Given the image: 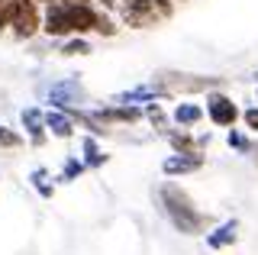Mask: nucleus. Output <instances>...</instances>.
<instances>
[{
    "label": "nucleus",
    "mask_w": 258,
    "mask_h": 255,
    "mask_svg": "<svg viewBox=\"0 0 258 255\" xmlns=\"http://www.w3.org/2000/svg\"><path fill=\"white\" fill-rule=\"evenodd\" d=\"M226 78H207V75H190V71H174V68H161L152 75L149 84L161 87V91L168 94V97H190V94H207V91H216V87H223Z\"/></svg>",
    "instance_id": "3"
},
{
    "label": "nucleus",
    "mask_w": 258,
    "mask_h": 255,
    "mask_svg": "<svg viewBox=\"0 0 258 255\" xmlns=\"http://www.w3.org/2000/svg\"><path fill=\"white\" fill-rule=\"evenodd\" d=\"M26 146V139H23L20 130H10L7 123H0V149H10V152H16V149Z\"/></svg>",
    "instance_id": "20"
},
{
    "label": "nucleus",
    "mask_w": 258,
    "mask_h": 255,
    "mask_svg": "<svg viewBox=\"0 0 258 255\" xmlns=\"http://www.w3.org/2000/svg\"><path fill=\"white\" fill-rule=\"evenodd\" d=\"M94 33L97 36H103V39H113L119 33V23L113 20V13L110 10H100V7H97V20H94Z\"/></svg>",
    "instance_id": "19"
},
{
    "label": "nucleus",
    "mask_w": 258,
    "mask_h": 255,
    "mask_svg": "<svg viewBox=\"0 0 258 255\" xmlns=\"http://www.w3.org/2000/svg\"><path fill=\"white\" fill-rule=\"evenodd\" d=\"M239 229H242V223L239 220H223L220 226H210L207 229V249H213V252H223V249H232V245L239 242Z\"/></svg>",
    "instance_id": "9"
},
{
    "label": "nucleus",
    "mask_w": 258,
    "mask_h": 255,
    "mask_svg": "<svg viewBox=\"0 0 258 255\" xmlns=\"http://www.w3.org/2000/svg\"><path fill=\"white\" fill-rule=\"evenodd\" d=\"M48 107L55 110H64V113H71V110H81V107H91V97H87V87L78 81V78H61V81H55L48 87Z\"/></svg>",
    "instance_id": "5"
},
{
    "label": "nucleus",
    "mask_w": 258,
    "mask_h": 255,
    "mask_svg": "<svg viewBox=\"0 0 258 255\" xmlns=\"http://www.w3.org/2000/svg\"><path fill=\"white\" fill-rule=\"evenodd\" d=\"M174 4H187V0H174Z\"/></svg>",
    "instance_id": "26"
},
{
    "label": "nucleus",
    "mask_w": 258,
    "mask_h": 255,
    "mask_svg": "<svg viewBox=\"0 0 258 255\" xmlns=\"http://www.w3.org/2000/svg\"><path fill=\"white\" fill-rule=\"evenodd\" d=\"M97 20V4H68L55 0L42 7V33L48 39H71V36H87L94 33Z\"/></svg>",
    "instance_id": "2"
},
{
    "label": "nucleus",
    "mask_w": 258,
    "mask_h": 255,
    "mask_svg": "<svg viewBox=\"0 0 258 255\" xmlns=\"http://www.w3.org/2000/svg\"><path fill=\"white\" fill-rule=\"evenodd\" d=\"M226 146L232 149V152H239V155H252L255 152V139H252V133H245V130H226Z\"/></svg>",
    "instance_id": "15"
},
{
    "label": "nucleus",
    "mask_w": 258,
    "mask_h": 255,
    "mask_svg": "<svg viewBox=\"0 0 258 255\" xmlns=\"http://www.w3.org/2000/svg\"><path fill=\"white\" fill-rule=\"evenodd\" d=\"M204 165H207V158L204 152H197V155H168L165 162H161V174L165 178H187V174H197V171H204Z\"/></svg>",
    "instance_id": "8"
},
{
    "label": "nucleus",
    "mask_w": 258,
    "mask_h": 255,
    "mask_svg": "<svg viewBox=\"0 0 258 255\" xmlns=\"http://www.w3.org/2000/svg\"><path fill=\"white\" fill-rule=\"evenodd\" d=\"M20 4H23V0H7V4L0 7V36L10 33V26H13L16 13H20Z\"/></svg>",
    "instance_id": "21"
},
{
    "label": "nucleus",
    "mask_w": 258,
    "mask_h": 255,
    "mask_svg": "<svg viewBox=\"0 0 258 255\" xmlns=\"http://www.w3.org/2000/svg\"><path fill=\"white\" fill-rule=\"evenodd\" d=\"M48 178H52V174H48V168H32V171H29V184L36 187V194L42 197V201H52V197H55V184H52Z\"/></svg>",
    "instance_id": "16"
},
{
    "label": "nucleus",
    "mask_w": 258,
    "mask_h": 255,
    "mask_svg": "<svg viewBox=\"0 0 258 255\" xmlns=\"http://www.w3.org/2000/svg\"><path fill=\"white\" fill-rule=\"evenodd\" d=\"M45 130H48V136H52V139H75L78 123L71 119V113L48 107V110H45Z\"/></svg>",
    "instance_id": "11"
},
{
    "label": "nucleus",
    "mask_w": 258,
    "mask_h": 255,
    "mask_svg": "<svg viewBox=\"0 0 258 255\" xmlns=\"http://www.w3.org/2000/svg\"><path fill=\"white\" fill-rule=\"evenodd\" d=\"M155 197H158V207H161V213H165V220L171 223L181 236H207V229L213 226V217H210L207 210H200L197 201H194L181 184H174L171 178H168L165 184H158Z\"/></svg>",
    "instance_id": "1"
},
{
    "label": "nucleus",
    "mask_w": 258,
    "mask_h": 255,
    "mask_svg": "<svg viewBox=\"0 0 258 255\" xmlns=\"http://www.w3.org/2000/svg\"><path fill=\"white\" fill-rule=\"evenodd\" d=\"M45 4H55V0H42V7H45Z\"/></svg>",
    "instance_id": "24"
},
{
    "label": "nucleus",
    "mask_w": 258,
    "mask_h": 255,
    "mask_svg": "<svg viewBox=\"0 0 258 255\" xmlns=\"http://www.w3.org/2000/svg\"><path fill=\"white\" fill-rule=\"evenodd\" d=\"M142 113H145V119H149V126L158 133V136H168L171 133V113H165V107H161L158 100H152V103H145L142 107Z\"/></svg>",
    "instance_id": "14"
},
{
    "label": "nucleus",
    "mask_w": 258,
    "mask_h": 255,
    "mask_svg": "<svg viewBox=\"0 0 258 255\" xmlns=\"http://www.w3.org/2000/svg\"><path fill=\"white\" fill-rule=\"evenodd\" d=\"M252 162H255V168H258V142H255V152H252Z\"/></svg>",
    "instance_id": "23"
},
{
    "label": "nucleus",
    "mask_w": 258,
    "mask_h": 255,
    "mask_svg": "<svg viewBox=\"0 0 258 255\" xmlns=\"http://www.w3.org/2000/svg\"><path fill=\"white\" fill-rule=\"evenodd\" d=\"M84 171H87V165H84V158H81V155H64L58 181H61V184H71V181H78Z\"/></svg>",
    "instance_id": "18"
},
{
    "label": "nucleus",
    "mask_w": 258,
    "mask_h": 255,
    "mask_svg": "<svg viewBox=\"0 0 258 255\" xmlns=\"http://www.w3.org/2000/svg\"><path fill=\"white\" fill-rule=\"evenodd\" d=\"M10 33L16 42H29V39H36L39 33H42V7L32 4V0H23L20 4V13H16Z\"/></svg>",
    "instance_id": "6"
},
{
    "label": "nucleus",
    "mask_w": 258,
    "mask_h": 255,
    "mask_svg": "<svg viewBox=\"0 0 258 255\" xmlns=\"http://www.w3.org/2000/svg\"><path fill=\"white\" fill-rule=\"evenodd\" d=\"M168 146H171L174 155H197L200 152V142L197 136H194V130H177V126H171V133H168Z\"/></svg>",
    "instance_id": "13"
},
{
    "label": "nucleus",
    "mask_w": 258,
    "mask_h": 255,
    "mask_svg": "<svg viewBox=\"0 0 258 255\" xmlns=\"http://www.w3.org/2000/svg\"><path fill=\"white\" fill-rule=\"evenodd\" d=\"M20 126L26 130V142L32 149H42L48 139V130H45V110L36 107V103H26V107L20 110Z\"/></svg>",
    "instance_id": "7"
},
{
    "label": "nucleus",
    "mask_w": 258,
    "mask_h": 255,
    "mask_svg": "<svg viewBox=\"0 0 258 255\" xmlns=\"http://www.w3.org/2000/svg\"><path fill=\"white\" fill-rule=\"evenodd\" d=\"M204 110H207V119L216 126V130H232V126L242 119L239 103L232 100V94H226L223 87H216V91H207Z\"/></svg>",
    "instance_id": "4"
},
{
    "label": "nucleus",
    "mask_w": 258,
    "mask_h": 255,
    "mask_svg": "<svg viewBox=\"0 0 258 255\" xmlns=\"http://www.w3.org/2000/svg\"><path fill=\"white\" fill-rule=\"evenodd\" d=\"M78 149H81V158H84L87 171H91V168H103V165L110 162V155L103 152L100 139H97V136H91V133H84V136L78 139Z\"/></svg>",
    "instance_id": "12"
},
{
    "label": "nucleus",
    "mask_w": 258,
    "mask_h": 255,
    "mask_svg": "<svg viewBox=\"0 0 258 255\" xmlns=\"http://www.w3.org/2000/svg\"><path fill=\"white\" fill-rule=\"evenodd\" d=\"M242 126H245V133L258 136V103H252V107L242 110Z\"/></svg>",
    "instance_id": "22"
},
{
    "label": "nucleus",
    "mask_w": 258,
    "mask_h": 255,
    "mask_svg": "<svg viewBox=\"0 0 258 255\" xmlns=\"http://www.w3.org/2000/svg\"><path fill=\"white\" fill-rule=\"evenodd\" d=\"M4 4H7V0H0V7H4Z\"/></svg>",
    "instance_id": "27"
},
{
    "label": "nucleus",
    "mask_w": 258,
    "mask_h": 255,
    "mask_svg": "<svg viewBox=\"0 0 258 255\" xmlns=\"http://www.w3.org/2000/svg\"><path fill=\"white\" fill-rule=\"evenodd\" d=\"M64 58H84V55L94 52V45L87 42L84 36H71V39H61V49H58Z\"/></svg>",
    "instance_id": "17"
},
{
    "label": "nucleus",
    "mask_w": 258,
    "mask_h": 255,
    "mask_svg": "<svg viewBox=\"0 0 258 255\" xmlns=\"http://www.w3.org/2000/svg\"><path fill=\"white\" fill-rule=\"evenodd\" d=\"M255 103H258V87H255Z\"/></svg>",
    "instance_id": "25"
},
{
    "label": "nucleus",
    "mask_w": 258,
    "mask_h": 255,
    "mask_svg": "<svg viewBox=\"0 0 258 255\" xmlns=\"http://www.w3.org/2000/svg\"><path fill=\"white\" fill-rule=\"evenodd\" d=\"M204 119H207V110H204V103H197V100H177L171 107V123L177 130H194V126H200Z\"/></svg>",
    "instance_id": "10"
}]
</instances>
